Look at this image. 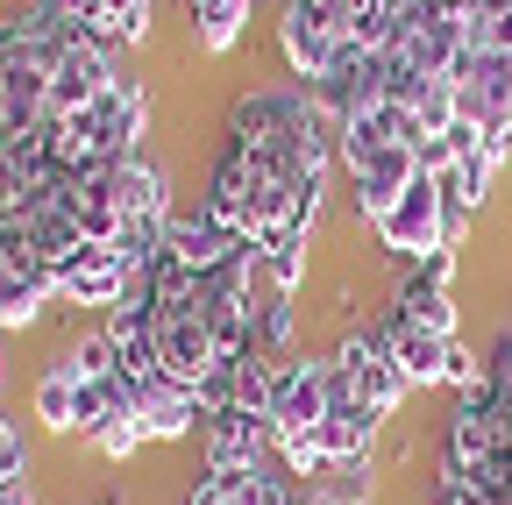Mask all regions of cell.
<instances>
[{
	"mask_svg": "<svg viewBox=\"0 0 512 505\" xmlns=\"http://www.w3.org/2000/svg\"><path fill=\"white\" fill-rule=\"evenodd\" d=\"M43 306H57V271H43V264H0V328H36Z\"/></svg>",
	"mask_w": 512,
	"mask_h": 505,
	"instance_id": "cell-11",
	"label": "cell"
},
{
	"mask_svg": "<svg viewBox=\"0 0 512 505\" xmlns=\"http://www.w3.org/2000/svg\"><path fill=\"white\" fill-rule=\"evenodd\" d=\"M128 278H136V271H128L114 249L86 242L79 257L57 271V306H121L128 299Z\"/></svg>",
	"mask_w": 512,
	"mask_h": 505,
	"instance_id": "cell-9",
	"label": "cell"
},
{
	"mask_svg": "<svg viewBox=\"0 0 512 505\" xmlns=\"http://www.w3.org/2000/svg\"><path fill=\"white\" fill-rule=\"evenodd\" d=\"M93 8L114 22L121 43H143V36H150V0H93Z\"/></svg>",
	"mask_w": 512,
	"mask_h": 505,
	"instance_id": "cell-19",
	"label": "cell"
},
{
	"mask_svg": "<svg viewBox=\"0 0 512 505\" xmlns=\"http://www.w3.org/2000/svg\"><path fill=\"white\" fill-rule=\"evenodd\" d=\"M249 8H256V0H192V36H200V50H214V57L235 50Z\"/></svg>",
	"mask_w": 512,
	"mask_h": 505,
	"instance_id": "cell-14",
	"label": "cell"
},
{
	"mask_svg": "<svg viewBox=\"0 0 512 505\" xmlns=\"http://www.w3.org/2000/svg\"><path fill=\"white\" fill-rule=\"evenodd\" d=\"M377 335H384V349H392V363L406 370V385H441V363H448V342L456 335H427V328L399 321V313H384Z\"/></svg>",
	"mask_w": 512,
	"mask_h": 505,
	"instance_id": "cell-10",
	"label": "cell"
},
{
	"mask_svg": "<svg viewBox=\"0 0 512 505\" xmlns=\"http://www.w3.org/2000/svg\"><path fill=\"white\" fill-rule=\"evenodd\" d=\"M185 505H264V470H207Z\"/></svg>",
	"mask_w": 512,
	"mask_h": 505,
	"instance_id": "cell-16",
	"label": "cell"
},
{
	"mask_svg": "<svg viewBox=\"0 0 512 505\" xmlns=\"http://www.w3.org/2000/svg\"><path fill=\"white\" fill-rule=\"evenodd\" d=\"M100 505H114V498H100Z\"/></svg>",
	"mask_w": 512,
	"mask_h": 505,
	"instance_id": "cell-22",
	"label": "cell"
},
{
	"mask_svg": "<svg viewBox=\"0 0 512 505\" xmlns=\"http://www.w3.org/2000/svg\"><path fill=\"white\" fill-rule=\"evenodd\" d=\"M200 449H207V470H264L278 456V434L256 413H214L200 427Z\"/></svg>",
	"mask_w": 512,
	"mask_h": 505,
	"instance_id": "cell-8",
	"label": "cell"
},
{
	"mask_svg": "<svg viewBox=\"0 0 512 505\" xmlns=\"http://www.w3.org/2000/svg\"><path fill=\"white\" fill-rule=\"evenodd\" d=\"M278 57H285L292 86H320V79H335V65L349 57V43L320 22V15H306L299 0H278Z\"/></svg>",
	"mask_w": 512,
	"mask_h": 505,
	"instance_id": "cell-7",
	"label": "cell"
},
{
	"mask_svg": "<svg viewBox=\"0 0 512 505\" xmlns=\"http://www.w3.org/2000/svg\"><path fill=\"white\" fill-rule=\"evenodd\" d=\"M36 420H43L50 434H79V377L43 370V377H36Z\"/></svg>",
	"mask_w": 512,
	"mask_h": 505,
	"instance_id": "cell-15",
	"label": "cell"
},
{
	"mask_svg": "<svg viewBox=\"0 0 512 505\" xmlns=\"http://www.w3.org/2000/svg\"><path fill=\"white\" fill-rule=\"evenodd\" d=\"M370 235L384 242V257H392L399 271H406V264H420V257H434V249H441V185L420 171L406 193H399V207L384 214Z\"/></svg>",
	"mask_w": 512,
	"mask_h": 505,
	"instance_id": "cell-6",
	"label": "cell"
},
{
	"mask_svg": "<svg viewBox=\"0 0 512 505\" xmlns=\"http://www.w3.org/2000/svg\"><path fill=\"white\" fill-rule=\"evenodd\" d=\"M328 392H335V356H292L278 363V385H271V434L299 441L328 420Z\"/></svg>",
	"mask_w": 512,
	"mask_h": 505,
	"instance_id": "cell-4",
	"label": "cell"
},
{
	"mask_svg": "<svg viewBox=\"0 0 512 505\" xmlns=\"http://www.w3.org/2000/svg\"><path fill=\"white\" fill-rule=\"evenodd\" d=\"M342 171H349V207H356V221L363 228H377L384 214L399 207V193L420 178V150L413 143H377V150H356V157H342Z\"/></svg>",
	"mask_w": 512,
	"mask_h": 505,
	"instance_id": "cell-3",
	"label": "cell"
},
{
	"mask_svg": "<svg viewBox=\"0 0 512 505\" xmlns=\"http://www.w3.org/2000/svg\"><path fill=\"white\" fill-rule=\"evenodd\" d=\"M0 484H29V441L15 420H0Z\"/></svg>",
	"mask_w": 512,
	"mask_h": 505,
	"instance_id": "cell-20",
	"label": "cell"
},
{
	"mask_svg": "<svg viewBox=\"0 0 512 505\" xmlns=\"http://www.w3.org/2000/svg\"><path fill=\"white\" fill-rule=\"evenodd\" d=\"M392 313L427 335H456V292L448 285H427L420 271H399V292H392Z\"/></svg>",
	"mask_w": 512,
	"mask_h": 505,
	"instance_id": "cell-12",
	"label": "cell"
},
{
	"mask_svg": "<svg viewBox=\"0 0 512 505\" xmlns=\"http://www.w3.org/2000/svg\"><path fill=\"white\" fill-rule=\"evenodd\" d=\"M441 385H456V392H477V385H484V363H477V349H463V342H448V363H441Z\"/></svg>",
	"mask_w": 512,
	"mask_h": 505,
	"instance_id": "cell-21",
	"label": "cell"
},
{
	"mask_svg": "<svg viewBox=\"0 0 512 505\" xmlns=\"http://www.w3.org/2000/svg\"><path fill=\"white\" fill-rule=\"evenodd\" d=\"M50 370L79 377V385H100V377H114V370H121V356H114L107 328H86V335H72V342H64V349L50 356Z\"/></svg>",
	"mask_w": 512,
	"mask_h": 505,
	"instance_id": "cell-13",
	"label": "cell"
},
{
	"mask_svg": "<svg viewBox=\"0 0 512 505\" xmlns=\"http://www.w3.org/2000/svg\"><path fill=\"white\" fill-rule=\"evenodd\" d=\"M228 150H256L306 185H328L342 136H335V114L313 100V86H256L228 107Z\"/></svg>",
	"mask_w": 512,
	"mask_h": 505,
	"instance_id": "cell-1",
	"label": "cell"
},
{
	"mask_svg": "<svg viewBox=\"0 0 512 505\" xmlns=\"http://www.w3.org/2000/svg\"><path fill=\"white\" fill-rule=\"evenodd\" d=\"M320 193L328 185H306L292 178L285 164L256 157V150H221L214 178H207V214L249 242H271L278 228H306L313 235V214H320Z\"/></svg>",
	"mask_w": 512,
	"mask_h": 505,
	"instance_id": "cell-2",
	"label": "cell"
},
{
	"mask_svg": "<svg viewBox=\"0 0 512 505\" xmlns=\"http://www.w3.org/2000/svg\"><path fill=\"white\" fill-rule=\"evenodd\" d=\"M86 441H93L100 456H114V463H121V456H136L150 434H143V420H136V413H121V420H100V427H93Z\"/></svg>",
	"mask_w": 512,
	"mask_h": 505,
	"instance_id": "cell-18",
	"label": "cell"
},
{
	"mask_svg": "<svg viewBox=\"0 0 512 505\" xmlns=\"http://www.w3.org/2000/svg\"><path fill=\"white\" fill-rule=\"evenodd\" d=\"M256 249H264V278L278 292H299V278H306V228H278L271 242H256Z\"/></svg>",
	"mask_w": 512,
	"mask_h": 505,
	"instance_id": "cell-17",
	"label": "cell"
},
{
	"mask_svg": "<svg viewBox=\"0 0 512 505\" xmlns=\"http://www.w3.org/2000/svg\"><path fill=\"white\" fill-rule=\"evenodd\" d=\"M335 370L349 377V392H356L377 420H392V413H399V399L413 392V385H406V370L392 363V349H384V335H377V328H349V335H342V349H335Z\"/></svg>",
	"mask_w": 512,
	"mask_h": 505,
	"instance_id": "cell-5",
	"label": "cell"
}]
</instances>
